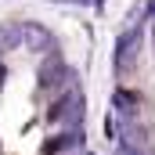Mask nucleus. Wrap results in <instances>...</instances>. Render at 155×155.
I'll return each mask as SVG.
<instances>
[{"instance_id": "11", "label": "nucleus", "mask_w": 155, "mask_h": 155, "mask_svg": "<svg viewBox=\"0 0 155 155\" xmlns=\"http://www.w3.org/2000/svg\"><path fill=\"white\" fill-rule=\"evenodd\" d=\"M152 36H155V25H152Z\"/></svg>"}, {"instance_id": "12", "label": "nucleus", "mask_w": 155, "mask_h": 155, "mask_svg": "<svg viewBox=\"0 0 155 155\" xmlns=\"http://www.w3.org/2000/svg\"><path fill=\"white\" fill-rule=\"evenodd\" d=\"M0 152H4V144H0Z\"/></svg>"}, {"instance_id": "9", "label": "nucleus", "mask_w": 155, "mask_h": 155, "mask_svg": "<svg viewBox=\"0 0 155 155\" xmlns=\"http://www.w3.org/2000/svg\"><path fill=\"white\" fill-rule=\"evenodd\" d=\"M116 155H152V152H144V148H130V144H119Z\"/></svg>"}, {"instance_id": "6", "label": "nucleus", "mask_w": 155, "mask_h": 155, "mask_svg": "<svg viewBox=\"0 0 155 155\" xmlns=\"http://www.w3.org/2000/svg\"><path fill=\"white\" fill-rule=\"evenodd\" d=\"M112 108H116V116H137V108H141V90L116 87V90H112Z\"/></svg>"}, {"instance_id": "4", "label": "nucleus", "mask_w": 155, "mask_h": 155, "mask_svg": "<svg viewBox=\"0 0 155 155\" xmlns=\"http://www.w3.org/2000/svg\"><path fill=\"white\" fill-rule=\"evenodd\" d=\"M83 148V130H61V134H54V137H47L43 141V148L40 155H76Z\"/></svg>"}, {"instance_id": "13", "label": "nucleus", "mask_w": 155, "mask_h": 155, "mask_svg": "<svg viewBox=\"0 0 155 155\" xmlns=\"http://www.w3.org/2000/svg\"><path fill=\"white\" fill-rule=\"evenodd\" d=\"M152 7H155V0H152Z\"/></svg>"}, {"instance_id": "10", "label": "nucleus", "mask_w": 155, "mask_h": 155, "mask_svg": "<svg viewBox=\"0 0 155 155\" xmlns=\"http://www.w3.org/2000/svg\"><path fill=\"white\" fill-rule=\"evenodd\" d=\"M76 155H90V152H83V148H79V152H76Z\"/></svg>"}, {"instance_id": "7", "label": "nucleus", "mask_w": 155, "mask_h": 155, "mask_svg": "<svg viewBox=\"0 0 155 155\" xmlns=\"http://www.w3.org/2000/svg\"><path fill=\"white\" fill-rule=\"evenodd\" d=\"M22 47V25H0V54Z\"/></svg>"}, {"instance_id": "5", "label": "nucleus", "mask_w": 155, "mask_h": 155, "mask_svg": "<svg viewBox=\"0 0 155 155\" xmlns=\"http://www.w3.org/2000/svg\"><path fill=\"white\" fill-rule=\"evenodd\" d=\"M22 43L25 47H33V51H40V54H51L58 43H54V33L47 29V25H40V22H25L22 25Z\"/></svg>"}, {"instance_id": "8", "label": "nucleus", "mask_w": 155, "mask_h": 155, "mask_svg": "<svg viewBox=\"0 0 155 155\" xmlns=\"http://www.w3.org/2000/svg\"><path fill=\"white\" fill-rule=\"evenodd\" d=\"M54 4H79V7H101L105 0H54Z\"/></svg>"}, {"instance_id": "2", "label": "nucleus", "mask_w": 155, "mask_h": 155, "mask_svg": "<svg viewBox=\"0 0 155 155\" xmlns=\"http://www.w3.org/2000/svg\"><path fill=\"white\" fill-rule=\"evenodd\" d=\"M137 51H141V25H130V29H123L116 36V51H112V69H116V76L130 72V69L137 65Z\"/></svg>"}, {"instance_id": "1", "label": "nucleus", "mask_w": 155, "mask_h": 155, "mask_svg": "<svg viewBox=\"0 0 155 155\" xmlns=\"http://www.w3.org/2000/svg\"><path fill=\"white\" fill-rule=\"evenodd\" d=\"M47 123H51V126L83 130V90H79L76 79H69V87L51 101V108H47Z\"/></svg>"}, {"instance_id": "3", "label": "nucleus", "mask_w": 155, "mask_h": 155, "mask_svg": "<svg viewBox=\"0 0 155 155\" xmlns=\"http://www.w3.org/2000/svg\"><path fill=\"white\" fill-rule=\"evenodd\" d=\"M69 79H72V69L65 65V58H61V54H54V51H51V54L40 61L36 83H40V90H43V94H51V90H61Z\"/></svg>"}]
</instances>
